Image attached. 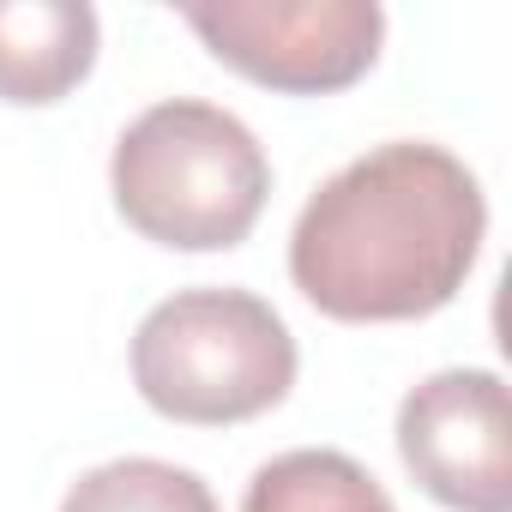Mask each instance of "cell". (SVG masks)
Returning a JSON list of instances; mask_svg holds the SVG:
<instances>
[{"instance_id": "obj_1", "label": "cell", "mask_w": 512, "mask_h": 512, "mask_svg": "<svg viewBox=\"0 0 512 512\" xmlns=\"http://www.w3.org/2000/svg\"><path fill=\"white\" fill-rule=\"evenodd\" d=\"M488 205L476 175L422 139L344 163L296 217L290 278L350 326L440 314L482 253Z\"/></svg>"}, {"instance_id": "obj_2", "label": "cell", "mask_w": 512, "mask_h": 512, "mask_svg": "<svg viewBox=\"0 0 512 512\" xmlns=\"http://www.w3.org/2000/svg\"><path fill=\"white\" fill-rule=\"evenodd\" d=\"M109 187L121 217L181 253L235 247L266 211L272 163L229 109L199 97L151 103L121 139L109 163Z\"/></svg>"}, {"instance_id": "obj_3", "label": "cell", "mask_w": 512, "mask_h": 512, "mask_svg": "<svg viewBox=\"0 0 512 512\" xmlns=\"http://www.w3.org/2000/svg\"><path fill=\"white\" fill-rule=\"evenodd\" d=\"M133 386L169 422H247L296 386V338L247 290H181L139 320Z\"/></svg>"}, {"instance_id": "obj_4", "label": "cell", "mask_w": 512, "mask_h": 512, "mask_svg": "<svg viewBox=\"0 0 512 512\" xmlns=\"http://www.w3.org/2000/svg\"><path fill=\"white\" fill-rule=\"evenodd\" d=\"M181 19L223 67L290 97L356 85L386 37V13L374 0H211L181 7Z\"/></svg>"}, {"instance_id": "obj_5", "label": "cell", "mask_w": 512, "mask_h": 512, "mask_svg": "<svg viewBox=\"0 0 512 512\" xmlns=\"http://www.w3.org/2000/svg\"><path fill=\"white\" fill-rule=\"evenodd\" d=\"M398 458L452 512H512V404L488 368L428 374L398 404Z\"/></svg>"}, {"instance_id": "obj_6", "label": "cell", "mask_w": 512, "mask_h": 512, "mask_svg": "<svg viewBox=\"0 0 512 512\" xmlns=\"http://www.w3.org/2000/svg\"><path fill=\"white\" fill-rule=\"evenodd\" d=\"M97 61V13L85 0H0V97L61 103Z\"/></svg>"}, {"instance_id": "obj_7", "label": "cell", "mask_w": 512, "mask_h": 512, "mask_svg": "<svg viewBox=\"0 0 512 512\" xmlns=\"http://www.w3.org/2000/svg\"><path fill=\"white\" fill-rule=\"evenodd\" d=\"M241 512H398L386 488L344 452L302 446L253 470Z\"/></svg>"}, {"instance_id": "obj_8", "label": "cell", "mask_w": 512, "mask_h": 512, "mask_svg": "<svg viewBox=\"0 0 512 512\" xmlns=\"http://www.w3.org/2000/svg\"><path fill=\"white\" fill-rule=\"evenodd\" d=\"M61 512H217V500L181 464H163V458H115V464L85 470L67 488Z\"/></svg>"}]
</instances>
